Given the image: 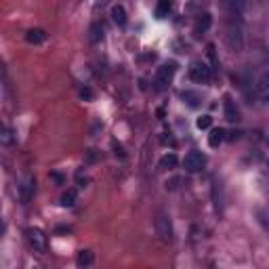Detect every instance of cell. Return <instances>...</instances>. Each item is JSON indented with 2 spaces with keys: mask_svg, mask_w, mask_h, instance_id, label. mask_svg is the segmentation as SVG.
<instances>
[{
  "mask_svg": "<svg viewBox=\"0 0 269 269\" xmlns=\"http://www.w3.org/2000/svg\"><path fill=\"white\" fill-rule=\"evenodd\" d=\"M175 74H177V63L175 61H168V63L160 65L153 74V89L156 91H166L173 84Z\"/></svg>",
  "mask_w": 269,
  "mask_h": 269,
  "instance_id": "obj_1",
  "label": "cell"
},
{
  "mask_svg": "<svg viewBox=\"0 0 269 269\" xmlns=\"http://www.w3.org/2000/svg\"><path fill=\"white\" fill-rule=\"evenodd\" d=\"M187 72H189V78L194 82H198V84H208L212 80V67L204 59H194L189 63Z\"/></svg>",
  "mask_w": 269,
  "mask_h": 269,
  "instance_id": "obj_2",
  "label": "cell"
},
{
  "mask_svg": "<svg viewBox=\"0 0 269 269\" xmlns=\"http://www.w3.org/2000/svg\"><path fill=\"white\" fill-rule=\"evenodd\" d=\"M25 238H27V244H30L36 252H47L49 238L40 227H27L25 229Z\"/></svg>",
  "mask_w": 269,
  "mask_h": 269,
  "instance_id": "obj_3",
  "label": "cell"
},
{
  "mask_svg": "<svg viewBox=\"0 0 269 269\" xmlns=\"http://www.w3.org/2000/svg\"><path fill=\"white\" fill-rule=\"evenodd\" d=\"M153 225H156V234L160 236L162 242H171L173 240V223H171V217L166 212H158L153 219Z\"/></svg>",
  "mask_w": 269,
  "mask_h": 269,
  "instance_id": "obj_4",
  "label": "cell"
},
{
  "mask_svg": "<svg viewBox=\"0 0 269 269\" xmlns=\"http://www.w3.org/2000/svg\"><path fill=\"white\" fill-rule=\"evenodd\" d=\"M204 166H206V153L198 151V149L189 151V153L185 156V158H183V168H185L187 173H191V175L200 173Z\"/></svg>",
  "mask_w": 269,
  "mask_h": 269,
  "instance_id": "obj_5",
  "label": "cell"
},
{
  "mask_svg": "<svg viewBox=\"0 0 269 269\" xmlns=\"http://www.w3.org/2000/svg\"><path fill=\"white\" fill-rule=\"evenodd\" d=\"M257 97L259 101L269 105V72H265L259 80H257Z\"/></svg>",
  "mask_w": 269,
  "mask_h": 269,
  "instance_id": "obj_6",
  "label": "cell"
},
{
  "mask_svg": "<svg viewBox=\"0 0 269 269\" xmlns=\"http://www.w3.org/2000/svg\"><path fill=\"white\" fill-rule=\"evenodd\" d=\"M210 25H212V15H210V13H202V15H198V21L194 25V36L206 34Z\"/></svg>",
  "mask_w": 269,
  "mask_h": 269,
  "instance_id": "obj_7",
  "label": "cell"
},
{
  "mask_svg": "<svg viewBox=\"0 0 269 269\" xmlns=\"http://www.w3.org/2000/svg\"><path fill=\"white\" fill-rule=\"evenodd\" d=\"M49 34L42 30V27H32V30H27L25 34V42L27 45H42V42H47Z\"/></svg>",
  "mask_w": 269,
  "mask_h": 269,
  "instance_id": "obj_8",
  "label": "cell"
},
{
  "mask_svg": "<svg viewBox=\"0 0 269 269\" xmlns=\"http://www.w3.org/2000/svg\"><path fill=\"white\" fill-rule=\"evenodd\" d=\"M173 7H175V0H158V5H156V19H166L173 13Z\"/></svg>",
  "mask_w": 269,
  "mask_h": 269,
  "instance_id": "obj_9",
  "label": "cell"
},
{
  "mask_svg": "<svg viewBox=\"0 0 269 269\" xmlns=\"http://www.w3.org/2000/svg\"><path fill=\"white\" fill-rule=\"evenodd\" d=\"M111 19H114V23L118 27H124L126 23H129V15H126V9L122 5H116L111 7Z\"/></svg>",
  "mask_w": 269,
  "mask_h": 269,
  "instance_id": "obj_10",
  "label": "cell"
},
{
  "mask_svg": "<svg viewBox=\"0 0 269 269\" xmlns=\"http://www.w3.org/2000/svg\"><path fill=\"white\" fill-rule=\"evenodd\" d=\"M212 204H215L217 212L223 210V185H221V181H212Z\"/></svg>",
  "mask_w": 269,
  "mask_h": 269,
  "instance_id": "obj_11",
  "label": "cell"
},
{
  "mask_svg": "<svg viewBox=\"0 0 269 269\" xmlns=\"http://www.w3.org/2000/svg\"><path fill=\"white\" fill-rule=\"evenodd\" d=\"M181 99H183V101H185L191 109H198V107H200V103H202L200 93H196V91H183V93H181Z\"/></svg>",
  "mask_w": 269,
  "mask_h": 269,
  "instance_id": "obj_12",
  "label": "cell"
},
{
  "mask_svg": "<svg viewBox=\"0 0 269 269\" xmlns=\"http://www.w3.org/2000/svg\"><path fill=\"white\" fill-rule=\"evenodd\" d=\"M225 120L227 122H238L240 120V111L236 103L232 101V97H225Z\"/></svg>",
  "mask_w": 269,
  "mask_h": 269,
  "instance_id": "obj_13",
  "label": "cell"
},
{
  "mask_svg": "<svg viewBox=\"0 0 269 269\" xmlns=\"http://www.w3.org/2000/svg\"><path fill=\"white\" fill-rule=\"evenodd\" d=\"M223 141H225V131L223 129H212L210 131V135H208V145L212 149H217L223 143Z\"/></svg>",
  "mask_w": 269,
  "mask_h": 269,
  "instance_id": "obj_14",
  "label": "cell"
},
{
  "mask_svg": "<svg viewBox=\"0 0 269 269\" xmlns=\"http://www.w3.org/2000/svg\"><path fill=\"white\" fill-rule=\"evenodd\" d=\"M89 40L93 45H99V42L103 40V25L101 23H91L89 27Z\"/></svg>",
  "mask_w": 269,
  "mask_h": 269,
  "instance_id": "obj_15",
  "label": "cell"
},
{
  "mask_svg": "<svg viewBox=\"0 0 269 269\" xmlns=\"http://www.w3.org/2000/svg\"><path fill=\"white\" fill-rule=\"evenodd\" d=\"M177 162H179L177 153L171 151V153H166V156H162V158H160V168H162V171H173V168L177 166Z\"/></svg>",
  "mask_w": 269,
  "mask_h": 269,
  "instance_id": "obj_16",
  "label": "cell"
},
{
  "mask_svg": "<svg viewBox=\"0 0 269 269\" xmlns=\"http://www.w3.org/2000/svg\"><path fill=\"white\" fill-rule=\"evenodd\" d=\"M76 200H78V194H76V189H67V191H63V196H61L59 204H61L63 208H72V206L76 204Z\"/></svg>",
  "mask_w": 269,
  "mask_h": 269,
  "instance_id": "obj_17",
  "label": "cell"
},
{
  "mask_svg": "<svg viewBox=\"0 0 269 269\" xmlns=\"http://www.w3.org/2000/svg\"><path fill=\"white\" fill-rule=\"evenodd\" d=\"M21 189H23V194H21V200H23V202H27V200H30V198H32L34 189H36V179H34V177H30V179H27V181L23 183V185H21Z\"/></svg>",
  "mask_w": 269,
  "mask_h": 269,
  "instance_id": "obj_18",
  "label": "cell"
},
{
  "mask_svg": "<svg viewBox=\"0 0 269 269\" xmlns=\"http://www.w3.org/2000/svg\"><path fill=\"white\" fill-rule=\"evenodd\" d=\"M76 263H78V267H91L93 265V252L91 250H80Z\"/></svg>",
  "mask_w": 269,
  "mask_h": 269,
  "instance_id": "obj_19",
  "label": "cell"
},
{
  "mask_svg": "<svg viewBox=\"0 0 269 269\" xmlns=\"http://www.w3.org/2000/svg\"><path fill=\"white\" fill-rule=\"evenodd\" d=\"M13 141H15V133H13L9 126H3V131H0V143H3V145H11Z\"/></svg>",
  "mask_w": 269,
  "mask_h": 269,
  "instance_id": "obj_20",
  "label": "cell"
},
{
  "mask_svg": "<svg viewBox=\"0 0 269 269\" xmlns=\"http://www.w3.org/2000/svg\"><path fill=\"white\" fill-rule=\"evenodd\" d=\"M208 59H210L212 72H219V57H217V47L215 45H208Z\"/></svg>",
  "mask_w": 269,
  "mask_h": 269,
  "instance_id": "obj_21",
  "label": "cell"
},
{
  "mask_svg": "<svg viewBox=\"0 0 269 269\" xmlns=\"http://www.w3.org/2000/svg\"><path fill=\"white\" fill-rule=\"evenodd\" d=\"M210 124H212V118L206 114V116H200V118H198L196 120V126H198V129H200V131H206V129H210Z\"/></svg>",
  "mask_w": 269,
  "mask_h": 269,
  "instance_id": "obj_22",
  "label": "cell"
},
{
  "mask_svg": "<svg viewBox=\"0 0 269 269\" xmlns=\"http://www.w3.org/2000/svg\"><path fill=\"white\" fill-rule=\"evenodd\" d=\"M74 177H76V183H78V187H87V185H89V177L84 175V171H82V168H78Z\"/></svg>",
  "mask_w": 269,
  "mask_h": 269,
  "instance_id": "obj_23",
  "label": "cell"
},
{
  "mask_svg": "<svg viewBox=\"0 0 269 269\" xmlns=\"http://www.w3.org/2000/svg\"><path fill=\"white\" fill-rule=\"evenodd\" d=\"M80 97L84 99V101H91V99H93V91L89 87H82L80 89Z\"/></svg>",
  "mask_w": 269,
  "mask_h": 269,
  "instance_id": "obj_24",
  "label": "cell"
},
{
  "mask_svg": "<svg viewBox=\"0 0 269 269\" xmlns=\"http://www.w3.org/2000/svg\"><path fill=\"white\" fill-rule=\"evenodd\" d=\"M51 179L57 183V185H63L65 183V179H63V175H59V173H51Z\"/></svg>",
  "mask_w": 269,
  "mask_h": 269,
  "instance_id": "obj_25",
  "label": "cell"
},
{
  "mask_svg": "<svg viewBox=\"0 0 269 269\" xmlns=\"http://www.w3.org/2000/svg\"><path fill=\"white\" fill-rule=\"evenodd\" d=\"M95 3H97V7H105V5L111 3V0H95Z\"/></svg>",
  "mask_w": 269,
  "mask_h": 269,
  "instance_id": "obj_26",
  "label": "cell"
},
{
  "mask_svg": "<svg viewBox=\"0 0 269 269\" xmlns=\"http://www.w3.org/2000/svg\"><path fill=\"white\" fill-rule=\"evenodd\" d=\"M267 145H269V139H267Z\"/></svg>",
  "mask_w": 269,
  "mask_h": 269,
  "instance_id": "obj_27",
  "label": "cell"
},
{
  "mask_svg": "<svg viewBox=\"0 0 269 269\" xmlns=\"http://www.w3.org/2000/svg\"><path fill=\"white\" fill-rule=\"evenodd\" d=\"M267 168H269V162H267Z\"/></svg>",
  "mask_w": 269,
  "mask_h": 269,
  "instance_id": "obj_28",
  "label": "cell"
}]
</instances>
